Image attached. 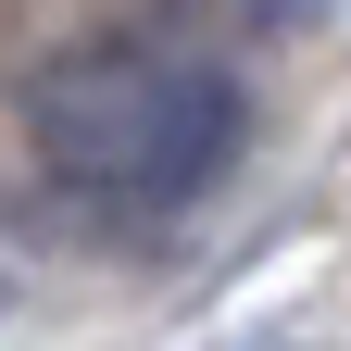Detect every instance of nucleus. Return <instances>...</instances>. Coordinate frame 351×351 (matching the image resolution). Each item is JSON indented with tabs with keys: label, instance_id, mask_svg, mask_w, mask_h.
<instances>
[{
	"label": "nucleus",
	"instance_id": "nucleus-3",
	"mask_svg": "<svg viewBox=\"0 0 351 351\" xmlns=\"http://www.w3.org/2000/svg\"><path fill=\"white\" fill-rule=\"evenodd\" d=\"M226 351H289V339H226Z\"/></svg>",
	"mask_w": 351,
	"mask_h": 351
},
{
	"label": "nucleus",
	"instance_id": "nucleus-2",
	"mask_svg": "<svg viewBox=\"0 0 351 351\" xmlns=\"http://www.w3.org/2000/svg\"><path fill=\"white\" fill-rule=\"evenodd\" d=\"M176 13H201V25H226V38H289V25H314L326 0H176Z\"/></svg>",
	"mask_w": 351,
	"mask_h": 351
},
{
	"label": "nucleus",
	"instance_id": "nucleus-1",
	"mask_svg": "<svg viewBox=\"0 0 351 351\" xmlns=\"http://www.w3.org/2000/svg\"><path fill=\"white\" fill-rule=\"evenodd\" d=\"M25 138L88 213H189L239 163V75L163 38H88L25 75Z\"/></svg>",
	"mask_w": 351,
	"mask_h": 351
}]
</instances>
